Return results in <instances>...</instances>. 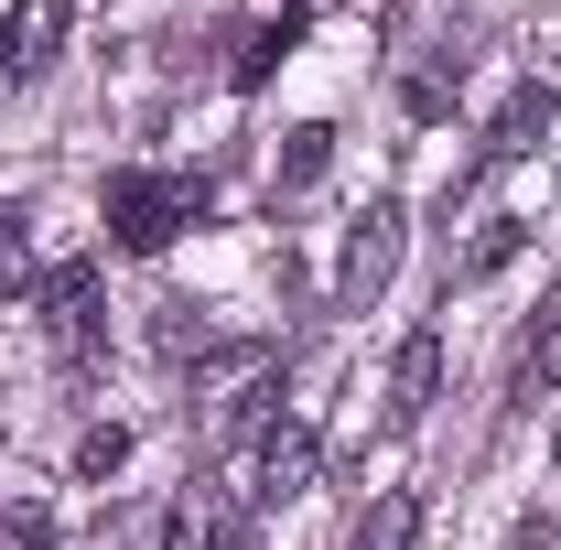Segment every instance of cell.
Instances as JSON below:
<instances>
[{
  "label": "cell",
  "instance_id": "cell-1",
  "mask_svg": "<svg viewBox=\"0 0 561 550\" xmlns=\"http://www.w3.org/2000/svg\"><path fill=\"white\" fill-rule=\"evenodd\" d=\"M98 216H108V238H119L130 260H151V249H173V238L206 216V195H195V184H173V173H108Z\"/></svg>",
  "mask_w": 561,
  "mask_h": 550
},
{
  "label": "cell",
  "instance_id": "cell-2",
  "mask_svg": "<svg viewBox=\"0 0 561 550\" xmlns=\"http://www.w3.org/2000/svg\"><path fill=\"white\" fill-rule=\"evenodd\" d=\"M400 238H411V216L389 206V195H378V206L346 227V260H335V302H346V313H367V302L389 291V271H400Z\"/></svg>",
  "mask_w": 561,
  "mask_h": 550
},
{
  "label": "cell",
  "instance_id": "cell-3",
  "mask_svg": "<svg viewBox=\"0 0 561 550\" xmlns=\"http://www.w3.org/2000/svg\"><path fill=\"white\" fill-rule=\"evenodd\" d=\"M66 55V0H11L0 11V76H44Z\"/></svg>",
  "mask_w": 561,
  "mask_h": 550
},
{
  "label": "cell",
  "instance_id": "cell-4",
  "mask_svg": "<svg viewBox=\"0 0 561 550\" xmlns=\"http://www.w3.org/2000/svg\"><path fill=\"white\" fill-rule=\"evenodd\" d=\"M33 302H44L55 345H98V260H55V271L33 280Z\"/></svg>",
  "mask_w": 561,
  "mask_h": 550
},
{
  "label": "cell",
  "instance_id": "cell-5",
  "mask_svg": "<svg viewBox=\"0 0 561 550\" xmlns=\"http://www.w3.org/2000/svg\"><path fill=\"white\" fill-rule=\"evenodd\" d=\"M313 465H324V443H313L302 421H280V432H260V465H249V496H260V507H280V496H302V485H313Z\"/></svg>",
  "mask_w": 561,
  "mask_h": 550
},
{
  "label": "cell",
  "instance_id": "cell-6",
  "mask_svg": "<svg viewBox=\"0 0 561 550\" xmlns=\"http://www.w3.org/2000/svg\"><path fill=\"white\" fill-rule=\"evenodd\" d=\"M540 140H551V76H518L507 108H496V130H486V162H529Z\"/></svg>",
  "mask_w": 561,
  "mask_h": 550
},
{
  "label": "cell",
  "instance_id": "cell-7",
  "mask_svg": "<svg viewBox=\"0 0 561 550\" xmlns=\"http://www.w3.org/2000/svg\"><path fill=\"white\" fill-rule=\"evenodd\" d=\"M432 389H443V335H411L400 367H389V432H421L432 421Z\"/></svg>",
  "mask_w": 561,
  "mask_h": 550
},
{
  "label": "cell",
  "instance_id": "cell-8",
  "mask_svg": "<svg viewBox=\"0 0 561 550\" xmlns=\"http://www.w3.org/2000/svg\"><path fill=\"white\" fill-rule=\"evenodd\" d=\"M302 33H313L302 11H271V22H249V33H238V55H227V76H238V87H271V66L302 44Z\"/></svg>",
  "mask_w": 561,
  "mask_h": 550
},
{
  "label": "cell",
  "instance_id": "cell-9",
  "mask_svg": "<svg viewBox=\"0 0 561 550\" xmlns=\"http://www.w3.org/2000/svg\"><path fill=\"white\" fill-rule=\"evenodd\" d=\"M162 550H238V518H227V496H184L173 518H162Z\"/></svg>",
  "mask_w": 561,
  "mask_h": 550
},
{
  "label": "cell",
  "instance_id": "cell-10",
  "mask_svg": "<svg viewBox=\"0 0 561 550\" xmlns=\"http://www.w3.org/2000/svg\"><path fill=\"white\" fill-rule=\"evenodd\" d=\"M518 249H529V216H486V227L465 238V260H454V280H496L507 260H518Z\"/></svg>",
  "mask_w": 561,
  "mask_h": 550
},
{
  "label": "cell",
  "instance_id": "cell-11",
  "mask_svg": "<svg viewBox=\"0 0 561 550\" xmlns=\"http://www.w3.org/2000/svg\"><path fill=\"white\" fill-rule=\"evenodd\" d=\"M411 540H421V496H378L367 529H356L346 550H411Z\"/></svg>",
  "mask_w": 561,
  "mask_h": 550
},
{
  "label": "cell",
  "instance_id": "cell-12",
  "mask_svg": "<svg viewBox=\"0 0 561 550\" xmlns=\"http://www.w3.org/2000/svg\"><path fill=\"white\" fill-rule=\"evenodd\" d=\"M33 291V227H22V206H0V302H22Z\"/></svg>",
  "mask_w": 561,
  "mask_h": 550
},
{
  "label": "cell",
  "instance_id": "cell-13",
  "mask_svg": "<svg viewBox=\"0 0 561 550\" xmlns=\"http://www.w3.org/2000/svg\"><path fill=\"white\" fill-rule=\"evenodd\" d=\"M0 550H55V507L11 496V507H0Z\"/></svg>",
  "mask_w": 561,
  "mask_h": 550
},
{
  "label": "cell",
  "instance_id": "cell-14",
  "mask_svg": "<svg viewBox=\"0 0 561 550\" xmlns=\"http://www.w3.org/2000/svg\"><path fill=\"white\" fill-rule=\"evenodd\" d=\"M324 151H335V130H291V151H280V184L302 195V184L324 173Z\"/></svg>",
  "mask_w": 561,
  "mask_h": 550
},
{
  "label": "cell",
  "instance_id": "cell-15",
  "mask_svg": "<svg viewBox=\"0 0 561 550\" xmlns=\"http://www.w3.org/2000/svg\"><path fill=\"white\" fill-rule=\"evenodd\" d=\"M119 465H130V432H119V421H108V432H87V443H76V475H119Z\"/></svg>",
  "mask_w": 561,
  "mask_h": 550
},
{
  "label": "cell",
  "instance_id": "cell-16",
  "mask_svg": "<svg viewBox=\"0 0 561 550\" xmlns=\"http://www.w3.org/2000/svg\"><path fill=\"white\" fill-rule=\"evenodd\" d=\"M551 465H561V432H551Z\"/></svg>",
  "mask_w": 561,
  "mask_h": 550
}]
</instances>
